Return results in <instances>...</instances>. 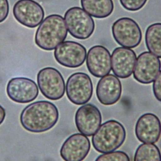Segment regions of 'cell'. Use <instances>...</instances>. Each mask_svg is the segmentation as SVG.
I'll return each instance as SVG.
<instances>
[{
  "label": "cell",
  "mask_w": 161,
  "mask_h": 161,
  "mask_svg": "<svg viewBox=\"0 0 161 161\" xmlns=\"http://www.w3.org/2000/svg\"><path fill=\"white\" fill-rule=\"evenodd\" d=\"M59 113L57 106L48 101H38L26 106L19 116L22 127L31 133H43L57 123Z\"/></svg>",
  "instance_id": "1"
},
{
  "label": "cell",
  "mask_w": 161,
  "mask_h": 161,
  "mask_svg": "<svg viewBox=\"0 0 161 161\" xmlns=\"http://www.w3.org/2000/svg\"><path fill=\"white\" fill-rule=\"evenodd\" d=\"M67 36L64 18L59 14L47 16L39 25L35 36L36 45L42 50L51 51L62 43Z\"/></svg>",
  "instance_id": "2"
},
{
  "label": "cell",
  "mask_w": 161,
  "mask_h": 161,
  "mask_svg": "<svg viewBox=\"0 0 161 161\" xmlns=\"http://www.w3.org/2000/svg\"><path fill=\"white\" fill-rule=\"evenodd\" d=\"M126 139L123 125L114 119L108 120L101 125L92 137L94 148L101 153L115 151Z\"/></svg>",
  "instance_id": "3"
},
{
  "label": "cell",
  "mask_w": 161,
  "mask_h": 161,
  "mask_svg": "<svg viewBox=\"0 0 161 161\" xmlns=\"http://www.w3.org/2000/svg\"><path fill=\"white\" fill-rule=\"evenodd\" d=\"M64 20L67 31L75 38L87 39L94 31L95 24L92 18L80 7L68 9L65 13Z\"/></svg>",
  "instance_id": "4"
},
{
  "label": "cell",
  "mask_w": 161,
  "mask_h": 161,
  "mask_svg": "<svg viewBox=\"0 0 161 161\" xmlns=\"http://www.w3.org/2000/svg\"><path fill=\"white\" fill-rule=\"evenodd\" d=\"M36 80L41 93L47 99L57 101L64 96L65 81L57 69L47 67L40 69L37 74Z\"/></svg>",
  "instance_id": "5"
},
{
  "label": "cell",
  "mask_w": 161,
  "mask_h": 161,
  "mask_svg": "<svg viewBox=\"0 0 161 161\" xmlns=\"http://www.w3.org/2000/svg\"><path fill=\"white\" fill-rule=\"evenodd\" d=\"M111 31L114 40L122 47L135 48L142 40V32L138 24L128 17L116 20L112 25Z\"/></svg>",
  "instance_id": "6"
},
{
  "label": "cell",
  "mask_w": 161,
  "mask_h": 161,
  "mask_svg": "<svg viewBox=\"0 0 161 161\" xmlns=\"http://www.w3.org/2000/svg\"><path fill=\"white\" fill-rule=\"evenodd\" d=\"M65 91L69 100L76 105H83L92 97L93 86L91 77L84 72H75L67 79Z\"/></svg>",
  "instance_id": "7"
},
{
  "label": "cell",
  "mask_w": 161,
  "mask_h": 161,
  "mask_svg": "<svg viewBox=\"0 0 161 161\" xmlns=\"http://www.w3.org/2000/svg\"><path fill=\"white\" fill-rule=\"evenodd\" d=\"M54 58L61 65L68 68H77L86 60L87 51L80 43L74 41H65L54 50Z\"/></svg>",
  "instance_id": "8"
},
{
  "label": "cell",
  "mask_w": 161,
  "mask_h": 161,
  "mask_svg": "<svg viewBox=\"0 0 161 161\" xmlns=\"http://www.w3.org/2000/svg\"><path fill=\"white\" fill-rule=\"evenodd\" d=\"M13 14L18 23L30 28L38 26L45 16L42 6L34 0H18L13 6Z\"/></svg>",
  "instance_id": "9"
},
{
  "label": "cell",
  "mask_w": 161,
  "mask_h": 161,
  "mask_svg": "<svg viewBox=\"0 0 161 161\" xmlns=\"http://www.w3.org/2000/svg\"><path fill=\"white\" fill-rule=\"evenodd\" d=\"M6 94L13 101L26 104L34 101L39 94L38 86L34 80L27 77H14L6 86Z\"/></svg>",
  "instance_id": "10"
},
{
  "label": "cell",
  "mask_w": 161,
  "mask_h": 161,
  "mask_svg": "<svg viewBox=\"0 0 161 161\" xmlns=\"http://www.w3.org/2000/svg\"><path fill=\"white\" fill-rule=\"evenodd\" d=\"M133 70L134 79L143 84L153 82L161 69L160 59L150 52H143L138 55Z\"/></svg>",
  "instance_id": "11"
},
{
  "label": "cell",
  "mask_w": 161,
  "mask_h": 161,
  "mask_svg": "<svg viewBox=\"0 0 161 161\" xmlns=\"http://www.w3.org/2000/svg\"><path fill=\"white\" fill-rule=\"evenodd\" d=\"M102 116L99 109L92 104H85L76 111L75 123L78 131L86 136H92L100 126Z\"/></svg>",
  "instance_id": "12"
},
{
  "label": "cell",
  "mask_w": 161,
  "mask_h": 161,
  "mask_svg": "<svg viewBox=\"0 0 161 161\" xmlns=\"http://www.w3.org/2000/svg\"><path fill=\"white\" fill-rule=\"evenodd\" d=\"M90 148L91 143L86 135L74 133L64 141L60 155L65 161H82L88 155Z\"/></svg>",
  "instance_id": "13"
},
{
  "label": "cell",
  "mask_w": 161,
  "mask_h": 161,
  "mask_svg": "<svg viewBox=\"0 0 161 161\" xmlns=\"http://www.w3.org/2000/svg\"><path fill=\"white\" fill-rule=\"evenodd\" d=\"M135 132L136 138L142 143H155L161 135V122L153 113L142 114L136 121Z\"/></svg>",
  "instance_id": "14"
},
{
  "label": "cell",
  "mask_w": 161,
  "mask_h": 161,
  "mask_svg": "<svg viewBox=\"0 0 161 161\" xmlns=\"http://www.w3.org/2000/svg\"><path fill=\"white\" fill-rule=\"evenodd\" d=\"M86 65L89 72L96 77H103L111 69V54L103 45L92 47L86 55Z\"/></svg>",
  "instance_id": "15"
},
{
  "label": "cell",
  "mask_w": 161,
  "mask_h": 161,
  "mask_svg": "<svg viewBox=\"0 0 161 161\" xmlns=\"http://www.w3.org/2000/svg\"><path fill=\"white\" fill-rule=\"evenodd\" d=\"M122 86L119 79L113 74L101 77L96 86V96L104 106H111L117 103L121 96Z\"/></svg>",
  "instance_id": "16"
},
{
  "label": "cell",
  "mask_w": 161,
  "mask_h": 161,
  "mask_svg": "<svg viewBox=\"0 0 161 161\" xmlns=\"http://www.w3.org/2000/svg\"><path fill=\"white\" fill-rule=\"evenodd\" d=\"M111 69L117 77L126 79L131 76L136 60L135 52L128 48L117 47L111 55Z\"/></svg>",
  "instance_id": "17"
},
{
  "label": "cell",
  "mask_w": 161,
  "mask_h": 161,
  "mask_svg": "<svg viewBox=\"0 0 161 161\" xmlns=\"http://www.w3.org/2000/svg\"><path fill=\"white\" fill-rule=\"evenodd\" d=\"M82 9L96 18H105L114 10L113 0H80Z\"/></svg>",
  "instance_id": "18"
},
{
  "label": "cell",
  "mask_w": 161,
  "mask_h": 161,
  "mask_svg": "<svg viewBox=\"0 0 161 161\" xmlns=\"http://www.w3.org/2000/svg\"><path fill=\"white\" fill-rule=\"evenodd\" d=\"M145 40L148 51L161 58V23H155L147 27Z\"/></svg>",
  "instance_id": "19"
},
{
  "label": "cell",
  "mask_w": 161,
  "mask_h": 161,
  "mask_svg": "<svg viewBox=\"0 0 161 161\" xmlns=\"http://www.w3.org/2000/svg\"><path fill=\"white\" fill-rule=\"evenodd\" d=\"M133 161H161V153L154 143H143L135 153Z\"/></svg>",
  "instance_id": "20"
},
{
  "label": "cell",
  "mask_w": 161,
  "mask_h": 161,
  "mask_svg": "<svg viewBox=\"0 0 161 161\" xmlns=\"http://www.w3.org/2000/svg\"><path fill=\"white\" fill-rule=\"evenodd\" d=\"M95 161H130V158L123 151H114L99 155Z\"/></svg>",
  "instance_id": "21"
},
{
  "label": "cell",
  "mask_w": 161,
  "mask_h": 161,
  "mask_svg": "<svg viewBox=\"0 0 161 161\" xmlns=\"http://www.w3.org/2000/svg\"><path fill=\"white\" fill-rule=\"evenodd\" d=\"M147 0H119L121 6L130 11H136L142 9Z\"/></svg>",
  "instance_id": "22"
},
{
  "label": "cell",
  "mask_w": 161,
  "mask_h": 161,
  "mask_svg": "<svg viewBox=\"0 0 161 161\" xmlns=\"http://www.w3.org/2000/svg\"><path fill=\"white\" fill-rule=\"evenodd\" d=\"M152 88L155 97L161 102V70H160V72L155 79Z\"/></svg>",
  "instance_id": "23"
},
{
  "label": "cell",
  "mask_w": 161,
  "mask_h": 161,
  "mask_svg": "<svg viewBox=\"0 0 161 161\" xmlns=\"http://www.w3.org/2000/svg\"><path fill=\"white\" fill-rule=\"evenodd\" d=\"M9 11L8 0H0V23L3 22L8 17Z\"/></svg>",
  "instance_id": "24"
},
{
  "label": "cell",
  "mask_w": 161,
  "mask_h": 161,
  "mask_svg": "<svg viewBox=\"0 0 161 161\" xmlns=\"http://www.w3.org/2000/svg\"><path fill=\"white\" fill-rule=\"evenodd\" d=\"M6 117V111L4 108L0 104V125L3 123Z\"/></svg>",
  "instance_id": "25"
}]
</instances>
